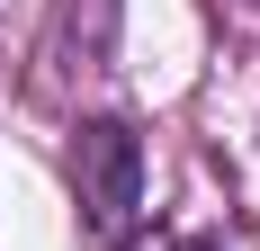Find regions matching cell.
Masks as SVG:
<instances>
[{
  "label": "cell",
  "mask_w": 260,
  "mask_h": 251,
  "mask_svg": "<svg viewBox=\"0 0 260 251\" xmlns=\"http://www.w3.org/2000/svg\"><path fill=\"white\" fill-rule=\"evenodd\" d=\"M72 198H81V225L99 251H126L135 215H144V144H135L117 117L81 125L72 135Z\"/></svg>",
  "instance_id": "cell-1"
},
{
  "label": "cell",
  "mask_w": 260,
  "mask_h": 251,
  "mask_svg": "<svg viewBox=\"0 0 260 251\" xmlns=\"http://www.w3.org/2000/svg\"><path fill=\"white\" fill-rule=\"evenodd\" d=\"M144 251H215V242H198V233H153Z\"/></svg>",
  "instance_id": "cell-2"
}]
</instances>
